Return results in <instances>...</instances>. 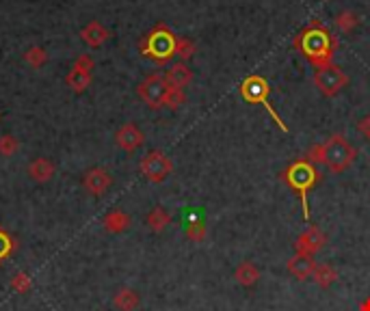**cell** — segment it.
Wrapping results in <instances>:
<instances>
[{
  "label": "cell",
  "instance_id": "13",
  "mask_svg": "<svg viewBox=\"0 0 370 311\" xmlns=\"http://www.w3.org/2000/svg\"><path fill=\"white\" fill-rule=\"evenodd\" d=\"M286 268L295 279L306 281V279H310L314 275V270H317V262H314V258H308V255H297L295 253V258L288 260Z\"/></svg>",
  "mask_w": 370,
  "mask_h": 311
},
{
  "label": "cell",
  "instance_id": "2",
  "mask_svg": "<svg viewBox=\"0 0 370 311\" xmlns=\"http://www.w3.org/2000/svg\"><path fill=\"white\" fill-rule=\"evenodd\" d=\"M175 44H177V37L169 26L156 24L154 29L141 39L139 50L145 59L164 65L175 57Z\"/></svg>",
  "mask_w": 370,
  "mask_h": 311
},
{
  "label": "cell",
  "instance_id": "10",
  "mask_svg": "<svg viewBox=\"0 0 370 311\" xmlns=\"http://www.w3.org/2000/svg\"><path fill=\"white\" fill-rule=\"evenodd\" d=\"M82 186H85V191L93 197H102L108 188L113 186V178L111 173L102 167H93L85 173V178H82Z\"/></svg>",
  "mask_w": 370,
  "mask_h": 311
},
{
  "label": "cell",
  "instance_id": "9",
  "mask_svg": "<svg viewBox=\"0 0 370 311\" xmlns=\"http://www.w3.org/2000/svg\"><path fill=\"white\" fill-rule=\"evenodd\" d=\"M325 242H327V236H325L323 229L312 225L297 238L295 251H297V255H308V258H314V255L325 247Z\"/></svg>",
  "mask_w": 370,
  "mask_h": 311
},
{
  "label": "cell",
  "instance_id": "7",
  "mask_svg": "<svg viewBox=\"0 0 370 311\" xmlns=\"http://www.w3.org/2000/svg\"><path fill=\"white\" fill-rule=\"evenodd\" d=\"M169 89H171V85L167 83V78L162 74H149L145 80H141V85L136 87V93H139V98L152 108V111H158V108L164 106Z\"/></svg>",
  "mask_w": 370,
  "mask_h": 311
},
{
  "label": "cell",
  "instance_id": "11",
  "mask_svg": "<svg viewBox=\"0 0 370 311\" xmlns=\"http://www.w3.org/2000/svg\"><path fill=\"white\" fill-rule=\"evenodd\" d=\"M115 143H117L119 150L132 154V152L139 150V147H143L145 134H143V130L136 126V124H123V126L117 130V134H115Z\"/></svg>",
  "mask_w": 370,
  "mask_h": 311
},
{
  "label": "cell",
  "instance_id": "26",
  "mask_svg": "<svg viewBox=\"0 0 370 311\" xmlns=\"http://www.w3.org/2000/svg\"><path fill=\"white\" fill-rule=\"evenodd\" d=\"M11 288L16 290L18 294H29L33 290V279L26 273H16L11 279Z\"/></svg>",
  "mask_w": 370,
  "mask_h": 311
},
{
  "label": "cell",
  "instance_id": "20",
  "mask_svg": "<svg viewBox=\"0 0 370 311\" xmlns=\"http://www.w3.org/2000/svg\"><path fill=\"white\" fill-rule=\"evenodd\" d=\"M312 279L321 290H329L336 283L338 273H336V268L332 264H317V270H314Z\"/></svg>",
  "mask_w": 370,
  "mask_h": 311
},
{
  "label": "cell",
  "instance_id": "30",
  "mask_svg": "<svg viewBox=\"0 0 370 311\" xmlns=\"http://www.w3.org/2000/svg\"><path fill=\"white\" fill-rule=\"evenodd\" d=\"M72 67H74V70H80V72L91 74V72H93V67H95V61L89 57V54H78Z\"/></svg>",
  "mask_w": 370,
  "mask_h": 311
},
{
  "label": "cell",
  "instance_id": "1",
  "mask_svg": "<svg viewBox=\"0 0 370 311\" xmlns=\"http://www.w3.org/2000/svg\"><path fill=\"white\" fill-rule=\"evenodd\" d=\"M295 48L317 67L329 65L338 48V39L325 29V24L319 20H312L304 31L295 37Z\"/></svg>",
  "mask_w": 370,
  "mask_h": 311
},
{
  "label": "cell",
  "instance_id": "18",
  "mask_svg": "<svg viewBox=\"0 0 370 311\" xmlns=\"http://www.w3.org/2000/svg\"><path fill=\"white\" fill-rule=\"evenodd\" d=\"M139 303H141L139 294H136V290H132V288H119L113 296V305L119 311H134L139 307Z\"/></svg>",
  "mask_w": 370,
  "mask_h": 311
},
{
  "label": "cell",
  "instance_id": "25",
  "mask_svg": "<svg viewBox=\"0 0 370 311\" xmlns=\"http://www.w3.org/2000/svg\"><path fill=\"white\" fill-rule=\"evenodd\" d=\"M186 238L190 240V242H204V238H206V225H204V221L201 219H193L188 225H186Z\"/></svg>",
  "mask_w": 370,
  "mask_h": 311
},
{
  "label": "cell",
  "instance_id": "5",
  "mask_svg": "<svg viewBox=\"0 0 370 311\" xmlns=\"http://www.w3.org/2000/svg\"><path fill=\"white\" fill-rule=\"evenodd\" d=\"M238 91H241V98H243L245 102L264 106L267 111H269V115L273 117V121L278 124V128L284 130V132H288V126L284 124V119L278 115V111H275V108H273L271 102H269L271 87H269V83H267L262 76H249V78H245L243 83H241V87H238Z\"/></svg>",
  "mask_w": 370,
  "mask_h": 311
},
{
  "label": "cell",
  "instance_id": "8",
  "mask_svg": "<svg viewBox=\"0 0 370 311\" xmlns=\"http://www.w3.org/2000/svg\"><path fill=\"white\" fill-rule=\"evenodd\" d=\"M347 83H349V76L342 72V67H338L334 63L319 67L317 74H314V85L319 87V91L325 98L338 96V93L347 87Z\"/></svg>",
  "mask_w": 370,
  "mask_h": 311
},
{
  "label": "cell",
  "instance_id": "4",
  "mask_svg": "<svg viewBox=\"0 0 370 311\" xmlns=\"http://www.w3.org/2000/svg\"><path fill=\"white\" fill-rule=\"evenodd\" d=\"M355 156H358V150L342 134H334L323 143V165H327L332 173L347 171L353 165Z\"/></svg>",
  "mask_w": 370,
  "mask_h": 311
},
{
  "label": "cell",
  "instance_id": "27",
  "mask_svg": "<svg viewBox=\"0 0 370 311\" xmlns=\"http://www.w3.org/2000/svg\"><path fill=\"white\" fill-rule=\"evenodd\" d=\"M18 150H20V143H18L16 137H11V134H5V137H0V156L9 158V156L16 154Z\"/></svg>",
  "mask_w": 370,
  "mask_h": 311
},
{
  "label": "cell",
  "instance_id": "17",
  "mask_svg": "<svg viewBox=\"0 0 370 311\" xmlns=\"http://www.w3.org/2000/svg\"><path fill=\"white\" fill-rule=\"evenodd\" d=\"M234 279L241 283L243 288H254L256 283L260 281V268L254 262H241L234 270Z\"/></svg>",
  "mask_w": 370,
  "mask_h": 311
},
{
  "label": "cell",
  "instance_id": "15",
  "mask_svg": "<svg viewBox=\"0 0 370 311\" xmlns=\"http://www.w3.org/2000/svg\"><path fill=\"white\" fill-rule=\"evenodd\" d=\"M29 178L33 180V182H37V184H44V182H48V180H52V175H54V171H57V167H54V162L52 160H48V158H44V156H39V158H35L31 165H29Z\"/></svg>",
  "mask_w": 370,
  "mask_h": 311
},
{
  "label": "cell",
  "instance_id": "14",
  "mask_svg": "<svg viewBox=\"0 0 370 311\" xmlns=\"http://www.w3.org/2000/svg\"><path fill=\"white\" fill-rule=\"evenodd\" d=\"M164 78H167V83L171 87L184 91V87H188L190 83H193V72H190V67L186 63L180 61V63H173L169 67L167 74H164Z\"/></svg>",
  "mask_w": 370,
  "mask_h": 311
},
{
  "label": "cell",
  "instance_id": "22",
  "mask_svg": "<svg viewBox=\"0 0 370 311\" xmlns=\"http://www.w3.org/2000/svg\"><path fill=\"white\" fill-rule=\"evenodd\" d=\"M358 24H360L358 13H353L351 9L340 11L338 16H336V26H338V29H340L342 33H351Z\"/></svg>",
  "mask_w": 370,
  "mask_h": 311
},
{
  "label": "cell",
  "instance_id": "29",
  "mask_svg": "<svg viewBox=\"0 0 370 311\" xmlns=\"http://www.w3.org/2000/svg\"><path fill=\"white\" fill-rule=\"evenodd\" d=\"M13 251V238L7 234L5 227H0V262H3L7 255H11Z\"/></svg>",
  "mask_w": 370,
  "mask_h": 311
},
{
  "label": "cell",
  "instance_id": "12",
  "mask_svg": "<svg viewBox=\"0 0 370 311\" xmlns=\"http://www.w3.org/2000/svg\"><path fill=\"white\" fill-rule=\"evenodd\" d=\"M80 39L89 48H100L108 42V39H111V31H108L104 24H100L98 20H93L80 31Z\"/></svg>",
  "mask_w": 370,
  "mask_h": 311
},
{
  "label": "cell",
  "instance_id": "28",
  "mask_svg": "<svg viewBox=\"0 0 370 311\" xmlns=\"http://www.w3.org/2000/svg\"><path fill=\"white\" fill-rule=\"evenodd\" d=\"M184 102H186L184 91H182V89L171 87V89H169V93H167V100H164V108H171V111H175V108H180Z\"/></svg>",
  "mask_w": 370,
  "mask_h": 311
},
{
  "label": "cell",
  "instance_id": "3",
  "mask_svg": "<svg viewBox=\"0 0 370 311\" xmlns=\"http://www.w3.org/2000/svg\"><path fill=\"white\" fill-rule=\"evenodd\" d=\"M284 182L293 188L295 193L301 195V204H304V216L306 221L310 219V208H308V193L312 191L319 182V173H317V165H312L310 160L301 158L295 160L291 167L284 171Z\"/></svg>",
  "mask_w": 370,
  "mask_h": 311
},
{
  "label": "cell",
  "instance_id": "33",
  "mask_svg": "<svg viewBox=\"0 0 370 311\" xmlns=\"http://www.w3.org/2000/svg\"><path fill=\"white\" fill-rule=\"evenodd\" d=\"M360 311H370V296H368V299L362 303V307H360Z\"/></svg>",
  "mask_w": 370,
  "mask_h": 311
},
{
  "label": "cell",
  "instance_id": "16",
  "mask_svg": "<svg viewBox=\"0 0 370 311\" xmlns=\"http://www.w3.org/2000/svg\"><path fill=\"white\" fill-rule=\"evenodd\" d=\"M102 225H104L106 232H111V234H123L130 229L132 219L123 210H111L102 219Z\"/></svg>",
  "mask_w": 370,
  "mask_h": 311
},
{
  "label": "cell",
  "instance_id": "21",
  "mask_svg": "<svg viewBox=\"0 0 370 311\" xmlns=\"http://www.w3.org/2000/svg\"><path fill=\"white\" fill-rule=\"evenodd\" d=\"M65 83L74 93H85L91 87V74L74 70V67H72L70 74H67V78H65Z\"/></svg>",
  "mask_w": 370,
  "mask_h": 311
},
{
  "label": "cell",
  "instance_id": "24",
  "mask_svg": "<svg viewBox=\"0 0 370 311\" xmlns=\"http://www.w3.org/2000/svg\"><path fill=\"white\" fill-rule=\"evenodd\" d=\"M197 52V46L190 42L186 37H177V44H175V57H180V61H188L193 54Z\"/></svg>",
  "mask_w": 370,
  "mask_h": 311
},
{
  "label": "cell",
  "instance_id": "19",
  "mask_svg": "<svg viewBox=\"0 0 370 311\" xmlns=\"http://www.w3.org/2000/svg\"><path fill=\"white\" fill-rule=\"evenodd\" d=\"M145 223H147V227L152 229L154 234H160V232H164V229L171 225V214L164 210L162 206H156V208L149 210Z\"/></svg>",
  "mask_w": 370,
  "mask_h": 311
},
{
  "label": "cell",
  "instance_id": "31",
  "mask_svg": "<svg viewBox=\"0 0 370 311\" xmlns=\"http://www.w3.org/2000/svg\"><path fill=\"white\" fill-rule=\"evenodd\" d=\"M306 160H310L312 165H323V143L312 145L306 154Z\"/></svg>",
  "mask_w": 370,
  "mask_h": 311
},
{
  "label": "cell",
  "instance_id": "32",
  "mask_svg": "<svg viewBox=\"0 0 370 311\" xmlns=\"http://www.w3.org/2000/svg\"><path fill=\"white\" fill-rule=\"evenodd\" d=\"M358 130L370 141V117H362V119L358 121Z\"/></svg>",
  "mask_w": 370,
  "mask_h": 311
},
{
  "label": "cell",
  "instance_id": "23",
  "mask_svg": "<svg viewBox=\"0 0 370 311\" xmlns=\"http://www.w3.org/2000/svg\"><path fill=\"white\" fill-rule=\"evenodd\" d=\"M24 61L29 63L33 70H39V67H44L46 61H48V52L44 48H39V46H33L24 52Z\"/></svg>",
  "mask_w": 370,
  "mask_h": 311
},
{
  "label": "cell",
  "instance_id": "6",
  "mask_svg": "<svg viewBox=\"0 0 370 311\" xmlns=\"http://www.w3.org/2000/svg\"><path fill=\"white\" fill-rule=\"evenodd\" d=\"M139 169H141L143 178H145L147 182L162 184V182L173 173V162H171V158L164 154V152L152 150V152H147V154L141 158Z\"/></svg>",
  "mask_w": 370,
  "mask_h": 311
}]
</instances>
